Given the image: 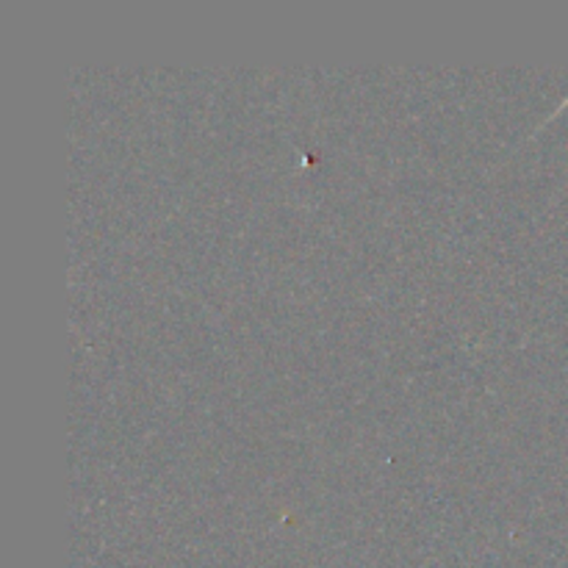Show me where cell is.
Returning <instances> with one entry per match:
<instances>
[{"mask_svg": "<svg viewBox=\"0 0 568 568\" xmlns=\"http://www.w3.org/2000/svg\"><path fill=\"white\" fill-rule=\"evenodd\" d=\"M566 105H568V94H566V100H564V103H560V105H558V111H555V114H560V111H564V109H566ZM555 114H549V116H547V122H549V120H552V116H555Z\"/></svg>", "mask_w": 568, "mask_h": 568, "instance_id": "cell-1", "label": "cell"}]
</instances>
